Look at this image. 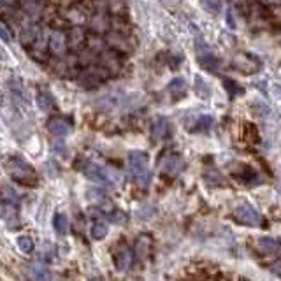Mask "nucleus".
<instances>
[{"instance_id":"nucleus-1","label":"nucleus","mask_w":281,"mask_h":281,"mask_svg":"<svg viewBox=\"0 0 281 281\" xmlns=\"http://www.w3.org/2000/svg\"><path fill=\"white\" fill-rule=\"evenodd\" d=\"M148 153L144 152H130L126 155V167L134 180L139 184L150 183V172H148Z\"/></svg>"},{"instance_id":"nucleus-2","label":"nucleus","mask_w":281,"mask_h":281,"mask_svg":"<svg viewBox=\"0 0 281 281\" xmlns=\"http://www.w3.org/2000/svg\"><path fill=\"white\" fill-rule=\"evenodd\" d=\"M6 169H8L9 176H11L12 180L22 184H34L37 181L34 167L28 166V164L23 158H20V156H11V158L6 160Z\"/></svg>"},{"instance_id":"nucleus-3","label":"nucleus","mask_w":281,"mask_h":281,"mask_svg":"<svg viewBox=\"0 0 281 281\" xmlns=\"http://www.w3.org/2000/svg\"><path fill=\"white\" fill-rule=\"evenodd\" d=\"M108 76H109V72L102 65H95V67H88V68H84L83 72H80L78 81H80V84L84 88H97L98 84H102V81Z\"/></svg>"},{"instance_id":"nucleus-4","label":"nucleus","mask_w":281,"mask_h":281,"mask_svg":"<svg viewBox=\"0 0 281 281\" xmlns=\"http://www.w3.org/2000/svg\"><path fill=\"white\" fill-rule=\"evenodd\" d=\"M234 218L241 225H246V227H258L262 224V216H260V213L252 204L238 206L234 211Z\"/></svg>"},{"instance_id":"nucleus-5","label":"nucleus","mask_w":281,"mask_h":281,"mask_svg":"<svg viewBox=\"0 0 281 281\" xmlns=\"http://www.w3.org/2000/svg\"><path fill=\"white\" fill-rule=\"evenodd\" d=\"M50 36H51L50 30L42 28L39 36H37L36 42L30 46V56L36 62H39V64H42L46 60V50H50Z\"/></svg>"},{"instance_id":"nucleus-6","label":"nucleus","mask_w":281,"mask_h":281,"mask_svg":"<svg viewBox=\"0 0 281 281\" xmlns=\"http://www.w3.org/2000/svg\"><path fill=\"white\" fill-rule=\"evenodd\" d=\"M80 62L78 56H68V54H64V56H58L56 64H54V74L62 78H74L80 76L76 72V65Z\"/></svg>"},{"instance_id":"nucleus-7","label":"nucleus","mask_w":281,"mask_h":281,"mask_svg":"<svg viewBox=\"0 0 281 281\" xmlns=\"http://www.w3.org/2000/svg\"><path fill=\"white\" fill-rule=\"evenodd\" d=\"M112 262H114L116 270H120V272L128 270L134 262L132 250H130L128 246H120V248H116L114 253H112Z\"/></svg>"},{"instance_id":"nucleus-8","label":"nucleus","mask_w":281,"mask_h":281,"mask_svg":"<svg viewBox=\"0 0 281 281\" xmlns=\"http://www.w3.org/2000/svg\"><path fill=\"white\" fill-rule=\"evenodd\" d=\"M81 172H83L88 180L95 181V183H100V184L109 183V176H108V172H106V169L100 166H97V164H94V162H84Z\"/></svg>"},{"instance_id":"nucleus-9","label":"nucleus","mask_w":281,"mask_h":281,"mask_svg":"<svg viewBox=\"0 0 281 281\" xmlns=\"http://www.w3.org/2000/svg\"><path fill=\"white\" fill-rule=\"evenodd\" d=\"M68 48V39L65 37L64 32L60 30H53L50 36V51L54 54V56H64L65 51Z\"/></svg>"},{"instance_id":"nucleus-10","label":"nucleus","mask_w":281,"mask_h":281,"mask_svg":"<svg viewBox=\"0 0 281 281\" xmlns=\"http://www.w3.org/2000/svg\"><path fill=\"white\" fill-rule=\"evenodd\" d=\"M183 167H184V160L180 155H167L162 160V164H160V169L167 176H178L183 170Z\"/></svg>"},{"instance_id":"nucleus-11","label":"nucleus","mask_w":281,"mask_h":281,"mask_svg":"<svg viewBox=\"0 0 281 281\" xmlns=\"http://www.w3.org/2000/svg\"><path fill=\"white\" fill-rule=\"evenodd\" d=\"M197 60H198V64L206 68V70H209V72H216L218 65H220V60H218V58L209 51V48L206 46L204 42H202V50L197 53Z\"/></svg>"},{"instance_id":"nucleus-12","label":"nucleus","mask_w":281,"mask_h":281,"mask_svg":"<svg viewBox=\"0 0 281 281\" xmlns=\"http://www.w3.org/2000/svg\"><path fill=\"white\" fill-rule=\"evenodd\" d=\"M46 4H48V0H22V2H20V8H22V11L25 12L26 16L37 18V16H40L44 12Z\"/></svg>"},{"instance_id":"nucleus-13","label":"nucleus","mask_w":281,"mask_h":281,"mask_svg":"<svg viewBox=\"0 0 281 281\" xmlns=\"http://www.w3.org/2000/svg\"><path fill=\"white\" fill-rule=\"evenodd\" d=\"M98 60H100V65L109 74H116L122 68V62H120V56L116 51H106L98 56Z\"/></svg>"},{"instance_id":"nucleus-14","label":"nucleus","mask_w":281,"mask_h":281,"mask_svg":"<svg viewBox=\"0 0 281 281\" xmlns=\"http://www.w3.org/2000/svg\"><path fill=\"white\" fill-rule=\"evenodd\" d=\"M128 39H130V37H126V34L112 30V32L109 34V37H108V44H111L112 50H114V51H122V53H126V51L132 50V46L128 44Z\"/></svg>"},{"instance_id":"nucleus-15","label":"nucleus","mask_w":281,"mask_h":281,"mask_svg":"<svg viewBox=\"0 0 281 281\" xmlns=\"http://www.w3.org/2000/svg\"><path fill=\"white\" fill-rule=\"evenodd\" d=\"M2 220L9 228H14L20 225V216H18V208L12 202H4L2 206Z\"/></svg>"},{"instance_id":"nucleus-16","label":"nucleus","mask_w":281,"mask_h":281,"mask_svg":"<svg viewBox=\"0 0 281 281\" xmlns=\"http://www.w3.org/2000/svg\"><path fill=\"white\" fill-rule=\"evenodd\" d=\"M90 30L92 32H95V34H106V32H109V28L112 26V20H109L108 16L106 14H102V12H98V14H94L90 18Z\"/></svg>"},{"instance_id":"nucleus-17","label":"nucleus","mask_w":281,"mask_h":281,"mask_svg":"<svg viewBox=\"0 0 281 281\" xmlns=\"http://www.w3.org/2000/svg\"><path fill=\"white\" fill-rule=\"evenodd\" d=\"M40 30H42V26L37 25V23H34V22L26 23V25L23 26V30H22V37H20L23 46H25V48L32 46V44L36 42L37 36L40 34Z\"/></svg>"},{"instance_id":"nucleus-18","label":"nucleus","mask_w":281,"mask_h":281,"mask_svg":"<svg viewBox=\"0 0 281 281\" xmlns=\"http://www.w3.org/2000/svg\"><path fill=\"white\" fill-rule=\"evenodd\" d=\"M48 130H50L51 136L58 137V139H64V137H67L70 134V125L62 118H53L48 123Z\"/></svg>"},{"instance_id":"nucleus-19","label":"nucleus","mask_w":281,"mask_h":281,"mask_svg":"<svg viewBox=\"0 0 281 281\" xmlns=\"http://www.w3.org/2000/svg\"><path fill=\"white\" fill-rule=\"evenodd\" d=\"M169 136V122L164 116H158V118L153 120L152 123V137L155 140H162Z\"/></svg>"},{"instance_id":"nucleus-20","label":"nucleus","mask_w":281,"mask_h":281,"mask_svg":"<svg viewBox=\"0 0 281 281\" xmlns=\"http://www.w3.org/2000/svg\"><path fill=\"white\" fill-rule=\"evenodd\" d=\"M258 250L266 255H276V253L281 252V242L274 238H260L258 242H256Z\"/></svg>"},{"instance_id":"nucleus-21","label":"nucleus","mask_w":281,"mask_h":281,"mask_svg":"<svg viewBox=\"0 0 281 281\" xmlns=\"http://www.w3.org/2000/svg\"><path fill=\"white\" fill-rule=\"evenodd\" d=\"M88 40V37L84 36V30L81 28L80 25L70 28V34H68V46L72 48V50H80L81 46H84Z\"/></svg>"},{"instance_id":"nucleus-22","label":"nucleus","mask_w":281,"mask_h":281,"mask_svg":"<svg viewBox=\"0 0 281 281\" xmlns=\"http://www.w3.org/2000/svg\"><path fill=\"white\" fill-rule=\"evenodd\" d=\"M86 46H88V50L94 51L95 54H98V56H100L102 53H106V51H108V40L100 39L98 36H90V37H88V40H86Z\"/></svg>"},{"instance_id":"nucleus-23","label":"nucleus","mask_w":281,"mask_h":281,"mask_svg":"<svg viewBox=\"0 0 281 281\" xmlns=\"http://www.w3.org/2000/svg\"><path fill=\"white\" fill-rule=\"evenodd\" d=\"M169 92L172 94L174 98L184 97V92H186V81L184 78H176L169 83Z\"/></svg>"},{"instance_id":"nucleus-24","label":"nucleus","mask_w":281,"mask_h":281,"mask_svg":"<svg viewBox=\"0 0 281 281\" xmlns=\"http://www.w3.org/2000/svg\"><path fill=\"white\" fill-rule=\"evenodd\" d=\"M53 228L58 236H65L68 230V218L64 213H56L53 218Z\"/></svg>"},{"instance_id":"nucleus-25","label":"nucleus","mask_w":281,"mask_h":281,"mask_svg":"<svg viewBox=\"0 0 281 281\" xmlns=\"http://www.w3.org/2000/svg\"><path fill=\"white\" fill-rule=\"evenodd\" d=\"M108 232H109L108 224H106V222H102V220H98V222H95V224L92 225L90 234H92V238H94L95 241H102V239L108 236Z\"/></svg>"},{"instance_id":"nucleus-26","label":"nucleus","mask_w":281,"mask_h":281,"mask_svg":"<svg viewBox=\"0 0 281 281\" xmlns=\"http://www.w3.org/2000/svg\"><path fill=\"white\" fill-rule=\"evenodd\" d=\"M37 106H39L40 111L48 112V111H51V109L54 108V100H53V97L48 94V92H40V94L37 95Z\"/></svg>"},{"instance_id":"nucleus-27","label":"nucleus","mask_w":281,"mask_h":281,"mask_svg":"<svg viewBox=\"0 0 281 281\" xmlns=\"http://www.w3.org/2000/svg\"><path fill=\"white\" fill-rule=\"evenodd\" d=\"M200 6L206 12L209 14H220L222 9H224V4H222V0H200Z\"/></svg>"},{"instance_id":"nucleus-28","label":"nucleus","mask_w":281,"mask_h":281,"mask_svg":"<svg viewBox=\"0 0 281 281\" xmlns=\"http://www.w3.org/2000/svg\"><path fill=\"white\" fill-rule=\"evenodd\" d=\"M214 125V118L209 114H202L198 116L197 120H195V128L194 130H198V132H206V130L213 128Z\"/></svg>"},{"instance_id":"nucleus-29","label":"nucleus","mask_w":281,"mask_h":281,"mask_svg":"<svg viewBox=\"0 0 281 281\" xmlns=\"http://www.w3.org/2000/svg\"><path fill=\"white\" fill-rule=\"evenodd\" d=\"M16 244H18V248L22 250L23 253H32L34 250H36V242H34V239L30 238V236H20V238L16 239Z\"/></svg>"},{"instance_id":"nucleus-30","label":"nucleus","mask_w":281,"mask_h":281,"mask_svg":"<svg viewBox=\"0 0 281 281\" xmlns=\"http://www.w3.org/2000/svg\"><path fill=\"white\" fill-rule=\"evenodd\" d=\"M106 6H108L109 11L114 12L116 16H120L122 12H125V9H126L125 0H108V2H106Z\"/></svg>"},{"instance_id":"nucleus-31","label":"nucleus","mask_w":281,"mask_h":281,"mask_svg":"<svg viewBox=\"0 0 281 281\" xmlns=\"http://www.w3.org/2000/svg\"><path fill=\"white\" fill-rule=\"evenodd\" d=\"M32 276L36 278L37 281H50V274H48V269L40 264H34L32 266Z\"/></svg>"},{"instance_id":"nucleus-32","label":"nucleus","mask_w":281,"mask_h":281,"mask_svg":"<svg viewBox=\"0 0 281 281\" xmlns=\"http://www.w3.org/2000/svg\"><path fill=\"white\" fill-rule=\"evenodd\" d=\"M224 88L230 94V97H234V95H241L242 94V88L239 86L238 83H236L234 80H230V78H225L224 80Z\"/></svg>"},{"instance_id":"nucleus-33","label":"nucleus","mask_w":281,"mask_h":281,"mask_svg":"<svg viewBox=\"0 0 281 281\" xmlns=\"http://www.w3.org/2000/svg\"><path fill=\"white\" fill-rule=\"evenodd\" d=\"M118 104H120V98H118V95H114V94H108L106 97L100 98L102 109H112V108H116Z\"/></svg>"},{"instance_id":"nucleus-34","label":"nucleus","mask_w":281,"mask_h":281,"mask_svg":"<svg viewBox=\"0 0 281 281\" xmlns=\"http://www.w3.org/2000/svg\"><path fill=\"white\" fill-rule=\"evenodd\" d=\"M195 88H197V94L200 95L202 98L209 97V86L202 81V78H195Z\"/></svg>"},{"instance_id":"nucleus-35","label":"nucleus","mask_w":281,"mask_h":281,"mask_svg":"<svg viewBox=\"0 0 281 281\" xmlns=\"http://www.w3.org/2000/svg\"><path fill=\"white\" fill-rule=\"evenodd\" d=\"M4 202H12V204H18L20 195L14 190H11L9 186H4Z\"/></svg>"},{"instance_id":"nucleus-36","label":"nucleus","mask_w":281,"mask_h":281,"mask_svg":"<svg viewBox=\"0 0 281 281\" xmlns=\"http://www.w3.org/2000/svg\"><path fill=\"white\" fill-rule=\"evenodd\" d=\"M0 37H2V40H4L6 44L9 42V30H8V25H6V23H2V25H0Z\"/></svg>"},{"instance_id":"nucleus-37","label":"nucleus","mask_w":281,"mask_h":281,"mask_svg":"<svg viewBox=\"0 0 281 281\" xmlns=\"http://www.w3.org/2000/svg\"><path fill=\"white\" fill-rule=\"evenodd\" d=\"M227 25H228V28H232V30L236 28V22H234V18H232V9H227Z\"/></svg>"}]
</instances>
